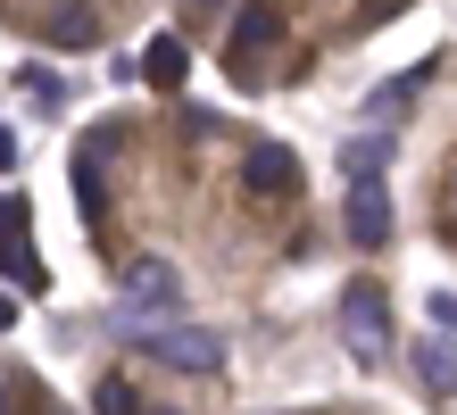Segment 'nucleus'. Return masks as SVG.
I'll return each mask as SVG.
<instances>
[{"label":"nucleus","mask_w":457,"mask_h":415,"mask_svg":"<svg viewBox=\"0 0 457 415\" xmlns=\"http://www.w3.org/2000/svg\"><path fill=\"white\" fill-rule=\"evenodd\" d=\"M133 349L158 357V366H175V374H217V366H225V341H217V332H200V324H158V316L133 324Z\"/></svg>","instance_id":"obj_1"},{"label":"nucleus","mask_w":457,"mask_h":415,"mask_svg":"<svg viewBox=\"0 0 457 415\" xmlns=\"http://www.w3.org/2000/svg\"><path fill=\"white\" fill-rule=\"evenodd\" d=\"M341 341H349V357L366 374L391 366V299H383V283H349L341 291Z\"/></svg>","instance_id":"obj_2"},{"label":"nucleus","mask_w":457,"mask_h":415,"mask_svg":"<svg viewBox=\"0 0 457 415\" xmlns=\"http://www.w3.org/2000/svg\"><path fill=\"white\" fill-rule=\"evenodd\" d=\"M183 308V274L167 258H133L125 266V324H142V316H175Z\"/></svg>","instance_id":"obj_3"},{"label":"nucleus","mask_w":457,"mask_h":415,"mask_svg":"<svg viewBox=\"0 0 457 415\" xmlns=\"http://www.w3.org/2000/svg\"><path fill=\"white\" fill-rule=\"evenodd\" d=\"M349 241H358V249H383V241H391L383 175H349Z\"/></svg>","instance_id":"obj_4"},{"label":"nucleus","mask_w":457,"mask_h":415,"mask_svg":"<svg viewBox=\"0 0 457 415\" xmlns=\"http://www.w3.org/2000/svg\"><path fill=\"white\" fill-rule=\"evenodd\" d=\"M275 42H283V17H275V9H241V34H233L225 59H233V67H250L258 50H275Z\"/></svg>","instance_id":"obj_5"},{"label":"nucleus","mask_w":457,"mask_h":415,"mask_svg":"<svg viewBox=\"0 0 457 415\" xmlns=\"http://www.w3.org/2000/svg\"><path fill=\"white\" fill-rule=\"evenodd\" d=\"M42 34L59 42V50H92V42H100V17L84 9V0H59V9H50V25H42Z\"/></svg>","instance_id":"obj_6"},{"label":"nucleus","mask_w":457,"mask_h":415,"mask_svg":"<svg viewBox=\"0 0 457 415\" xmlns=\"http://www.w3.org/2000/svg\"><path fill=\"white\" fill-rule=\"evenodd\" d=\"M241 175H250V191H291V183H300V166H291L283 142H266V150H250V166H241Z\"/></svg>","instance_id":"obj_7"},{"label":"nucleus","mask_w":457,"mask_h":415,"mask_svg":"<svg viewBox=\"0 0 457 415\" xmlns=\"http://www.w3.org/2000/svg\"><path fill=\"white\" fill-rule=\"evenodd\" d=\"M416 382H424L433 399H449V391H457V349H449V341H424V349H416Z\"/></svg>","instance_id":"obj_8"},{"label":"nucleus","mask_w":457,"mask_h":415,"mask_svg":"<svg viewBox=\"0 0 457 415\" xmlns=\"http://www.w3.org/2000/svg\"><path fill=\"white\" fill-rule=\"evenodd\" d=\"M142 75L158 83V92H175V83H183V42H150L142 50Z\"/></svg>","instance_id":"obj_9"},{"label":"nucleus","mask_w":457,"mask_h":415,"mask_svg":"<svg viewBox=\"0 0 457 415\" xmlns=\"http://www.w3.org/2000/svg\"><path fill=\"white\" fill-rule=\"evenodd\" d=\"M383 158H391V142L366 133V142H349V175H383Z\"/></svg>","instance_id":"obj_10"},{"label":"nucleus","mask_w":457,"mask_h":415,"mask_svg":"<svg viewBox=\"0 0 457 415\" xmlns=\"http://www.w3.org/2000/svg\"><path fill=\"white\" fill-rule=\"evenodd\" d=\"M92 407H100V415H133L142 399H133V382H100V391H92Z\"/></svg>","instance_id":"obj_11"},{"label":"nucleus","mask_w":457,"mask_h":415,"mask_svg":"<svg viewBox=\"0 0 457 415\" xmlns=\"http://www.w3.org/2000/svg\"><path fill=\"white\" fill-rule=\"evenodd\" d=\"M433 324H441V332H457V299H449V291H433Z\"/></svg>","instance_id":"obj_12"},{"label":"nucleus","mask_w":457,"mask_h":415,"mask_svg":"<svg viewBox=\"0 0 457 415\" xmlns=\"http://www.w3.org/2000/svg\"><path fill=\"white\" fill-rule=\"evenodd\" d=\"M9 166H17V133L0 125V175H9Z\"/></svg>","instance_id":"obj_13"},{"label":"nucleus","mask_w":457,"mask_h":415,"mask_svg":"<svg viewBox=\"0 0 457 415\" xmlns=\"http://www.w3.org/2000/svg\"><path fill=\"white\" fill-rule=\"evenodd\" d=\"M183 9H192V17H217V9H225V0H183Z\"/></svg>","instance_id":"obj_14"},{"label":"nucleus","mask_w":457,"mask_h":415,"mask_svg":"<svg viewBox=\"0 0 457 415\" xmlns=\"http://www.w3.org/2000/svg\"><path fill=\"white\" fill-rule=\"evenodd\" d=\"M9 324H17V308H9V299H0V332H9Z\"/></svg>","instance_id":"obj_15"},{"label":"nucleus","mask_w":457,"mask_h":415,"mask_svg":"<svg viewBox=\"0 0 457 415\" xmlns=\"http://www.w3.org/2000/svg\"><path fill=\"white\" fill-rule=\"evenodd\" d=\"M0 399H9V391H0Z\"/></svg>","instance_id":"obj_16"}]
</instances>
